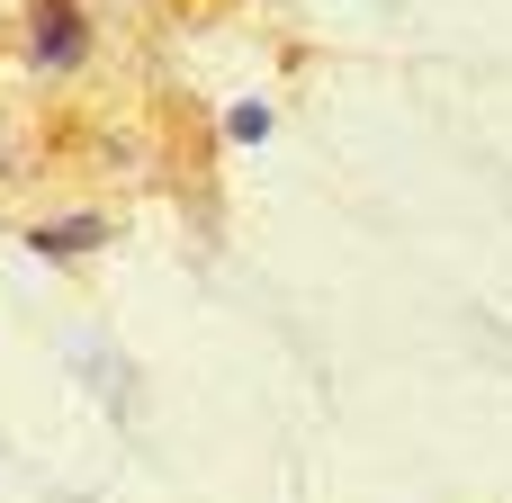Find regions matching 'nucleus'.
Returning <instances> with one entry per match:
<instances>
[{
    "label": "nucleus",
    "instance_id": "nucleus-1",
    "mask_svg": "<svg viewBox=\"0 0 512 503\" xmlns=\"http://www.w3.org/2000/svg\"><path fill=\"white\" fill-rule=\"evenodd\" d=\"M81 45H90L81 36V9L72 0H45L36 9V63H81Z\"/></svg>",
    "mask_w": 512,
    "mask_h": 503
},
{
    "label": "nucleus",
    "instance_id": "nucleus-2",
    "mask_svg": "<svg viewBox=\"0 0 512 503\" xmlns=\"http://www.w3.org/2000/svg\"><path fill=\"white\" fill-rule=\"evenodd\" d=\"M36 243H45V252H90V243H99V216H72V225H54V234L36 225Z\"/></svg>",
    "mask_w": 512,
    "mask_h": 503
},
{
    "label": "nucleus",
    "instance_id": "nucleus-3",
    "mask_svg": "<svg viewBox=\"0 0 512 503\" xmlns=\"http://www.w3.org/2000/svg\"><path fill=\"white\" fill-rule=\"evenodd\" d=\"M225 126H234V144H261V135H270V108H261V99H243Z\"/></svg>",
    "mask_w": 512,
    "mask_h": 503
}]
</instances>
